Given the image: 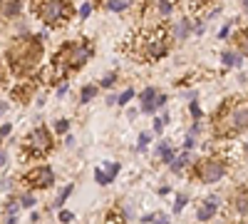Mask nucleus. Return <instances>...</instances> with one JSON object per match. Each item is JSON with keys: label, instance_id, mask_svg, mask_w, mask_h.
I'll return each mask as SVG.
<instances>
[{"label": "nucleus", "instance_id": "nucleus-1", "mask_svg": "<svg viewBox=\"0 0 248 224\" xmlns=\"http://www.w3.org/2000/svg\"><path fill=\"white\" fill-rule=\"evenodd\" d=\"M248 130V100H226L216 120V135H238Z\"/></svg>", "mask_w": 248, "mask_h": 224}, {"label": "nucleus", "instance_id": "nucleus-2", "mask_svg": "<svg viewBox=\"0 0 248 224\" xmlns=\"http://www.w3.org/2000/svg\"><path fill=\"white\" fill-rule=\"evenodd\" d=\"M43 55V45H40V37H17L8 50V60L10 68L17 75H25L30 68H35V63Z\"/></svg>", "mask_w": 248, "mask_h": 224}, {"label": "nucleus", "instance_id": "nucleus-3", "mask_svg": "<svg viewBox=\"0 0 248 224\" xmlns=\"http://www.w3.org/2000/svg\"><path fill=\"white\" fill-rule=\"evenodd\" d=\"M32 10L45 25H62V23H67L75 13L65 0H35Z\"/></svg>", "mask_w": 248, "mask_h": 224}, {"label": "nucleus", "instance_id": "nucleus-4", "mask_svg": "<svg viewBox=\"0 0 248 224\" xmlns=\"http://www.w3.org/2000/svg\"><path fill=\"white\" fill-rule=\"evenodd\" d=\"M196 177L203 185H214V182L226 177V162L223 159H201L196 165Z\"/></svg>", "mask_w": 248, "mask_h": 224}, {"label": "nucleus", "instance_id": "nucleus-5", "mask_svg": "<svg viewBox=\"0 0 248 224\" xmlns=\"http://www.w3.org/2000/svg\"><path fill=\"white\" fill-rule=\"evenodd\" d=\"M25 147L32 152V155H47L52 150V135L45 130V127H37L30 132V137L25 139Z\"/></svg>", "mask_w": 248, "mask_h": 224}, {"label": "nucleus", "instance_id": "nucleus-6", "mask_svg": "<svg viewBox=\"0 0 248 224\" xmlns=\"http://www.w3.org/2000/svg\"><path fill=\"white\" fill-rule=\"evenodd\" d=\"M62 50H65V52H62V57L67 60V63H65L67 70L82 68V65H85L87 60H90V55H92V50H90L87 45H72V43H70V45H65Z\"/></svg>", "mask_w": 248, "mask_h": 224}, {"label": "nucleus", "instance_id": "nucleus-7", "mask_svg": "<svg viewBox=\"0 0 248 224\" xmlns=\"http://www.w3.org/2000/svg\"><path fill=\"white\" fill-rule=\"evenodd\" d=\"M55 182V172L50 170V167H37V170H32L30 174H28V185L30 187H40V190H45V187H50Z\"/></svg>", "mask_w": 248, "mask_h": 224}, {"label": "nucleus", "instance_id": "nucleus-8", "mask_svg": "<svg viewBox=\"0 0 248 224\" xmlns=\"http://www.w3.org/2000/svg\"><path fill=\"white\" fill-rule=\"evenodd\" d=\"M216 212H218V197H214V194H211V197L206 199L203 205L196 209V222H209Z\"/></svg>", "mask_w": 248, "mask_h": 224}, {"label": "nucleus", "instance_id": "nucleus-9", "mask_svg": "<svg viewBox=\"0 0 248 224\" xmlns=\"http://www.w3.org/2000/svg\"><path fill=\"white\" fill-rule=\"evenodd\" d=\"M156 90L154 87H147L141 95H139V100H141V112H147V115H154L156 110H159V103H156Z\"/></svg>", "mask_w": 248, "mask_h": 224}, {"label": "nucleus", "instance_id": "nucleus-10", "mask_svg": "<svg viewBox=\"0 0 248 224\" xmlns=\"http://www.w3.org/2000/svg\"><path fill=\"white\" fill-rule=\"evenodd\" d=\"M191 30H194V28H191V23H189V17H181L179 23L171 28V35H174L176 40H186V37L191 35Z\"/></svg>", "mask_w": 248, "mask_h": 224}, {"label": "nucleus", "instance_id": "nucleus-11", "mask_svg": "<svg viewBox=\"0 0 248 224\" xmlns=\"http://www.w3.org/2000/svg\"><path fill=\"white\" fill-rule=\"evenodd\" d=\"M0 10H3L5 17H15V15H20V10H23V0H5Z\"/></svg>", "mask_w": 248, "mask_h": 224}, {"label": "nucleus", "instance_id": "nucleus-12", "mask_svg": "<svg viewBox=\"0 0 248 224\" xmlns=\"http://www.w3.org/2000/svg\"><path fill=\"white\" fill-rule=\"evenodd\" d=\"M221 63H223L226 68H241L243 57H241V55H233L231 50H226V52H221Z\"/></svg>", "mask_w": 248, "mask_h": 224}, {"label": "nucleus", "instance_id": "nucleus-13", "mask_svg": "<svg viewBox=\"0 0 248 224\" xmlns=\"http://www.w3.org/2000/svg\"><path fill=\"white\" fill-rule=\"evenodd\" d=\"M233 209H236L238 214H248V194H238V197L233 199Z\"/></svg>", "mask_w": 248, "mask_h": 224}, {"label": "nucleus", "instance_id": "nucleus-14", "mask_svg": "<svg viewBox=\"0 0 248 224\" xmlns=\"http://www.w3.org/2000/svg\"><path fill=\"white\" fill-rule=\"evenodd\" d=\"M129 8V0H107V10L112 13H124Z\"/></svg>", "mask_w": 248, "mask_h": 224}, {"label": "nucleus", "instance_id": "nucleus-15", "mask_svg": "<svg viewBox=\"0 0 248 224\" xmlns=\"http://www.w3.org/2000/svg\"><path fill=\"white\" fill-rule=\"evenodd\" d=\"M94 179H97V185H109V182H112L114 177L107 172V167H97V172H94Z\"/></svg>", "mask_w": 248, "mask_h": 224}, {"label": "nucleus", "instance_id": "nucleus-16", "mask_svg": "<svg viewBox=\"0 0 248 224\" xmlns=\"http://www.w3.org/2000/svg\"><path fill=\"white\" fill-rule=\"evenodd\" d=\"M171 0H156V13L161 15V17H169L171 15Z\"/></svg>", "mask_w": 248, "mask_h": 224}, {"label": "nucleus", "instance_id": "nucleus-17", "mask_svg": "<svg viewBox=\"0 0 248 224\" xmlns=\"http://www.w3.org/2000/svg\"><path fill=\"white\" fill-rule=\"evenodd\" d=\"M97 95V87L94 85H87V87H82V95H79V105H87L90 100Z\"/></svg>", "mask_w": 248, "mask_h": 224}, {"label": "nucleus", "instance_id": "nucleus-18", "mask_svg": "<svg viewBox=\"0 0 248 224\" xmlns=\"http://www.w3.org/2000/svg\"><path fill=\"white\" fill-rule=\"evenodd\" d=\"M186 162H189V152H181V157L171 162V172H176V174H179V172L186 167Z\"/></svg>", "mask_w": 248, "mask_h": 224}, {"label": "nucleus", "instance_id": "nucleus-19", "mask_svg": "<svg viewBox=\"0 0 248 224\" xmlns=\"http://www.w3.org/2000/svg\"><path fill=\"white\" fill-rule=\"evenodd\" d=\"M28 92H30V87H25V85H23V87H15V90H13V97L17 100V103H28V97H30Z\"/></svg>", "mask_w": 248, "mask_h": 224}, {"label": "nucleus", "instance_id": "nucleus-20", "mask_svg": "<svg viewBox=\"0 0 248 224\" xmlns=\"http://www.w3.org/2000/svg\"><path fill=\"white\" fill-rule=\"evenodd\" d=\"M238 50H241L243 55H248V30H243V33L238 35Z\"/></svg>", "mask_w": 248, "mask_h": 224}, {"label": "nucleus", "instance_id": "nucleus-21", "mask_svg": "<svg viewBox=\"0 0 248 224\" xmlns=\"http://www.w3.org/2000/svg\"><path fill=\"white\" fill-rule=\"evenodd\" d=\"M67 130H70V122H67V120H57V122H55V132L65 135Z\"/></svg>", "mask_w": 248, "mask_h": 224}, {"label": "nucleus", "instance_id": "nucleus-22", "mask_svg": "<svg viewBox=\"0 0 248 224\" xmlns=\"http://www.w3.org/2000/svg\"><path fill=\"white\" fill-rule=\"evenodd\" d=\"M186 202H189V199H186V194H179V197H176V202H174V212H176V214L186 207Z\"/></svg>", "mask_w": 248, "mask_h": 224}, {"label": "nucleus", "instance_id": "nucleus-23", "mask_svg": "<svg viewBox=\"0 0 248 224\" xmlns=\"http://www.w3.org/2000/svg\"><path fill=\"white\" fill-rule=\"evenodd\" d=\"M132 97H134V90H124V92L119 95V100H117V103H119V105H127Z\"/></svg>", "mask_w": 248, "mask_h": 224}, {"label": "nucleus", "instance_id": "nucleus-24", "mask_svg": "<svg viewBox=\"0 0 248 224\" xmlns=\"http://www.w3.org/2000/svg\"><path fill=\"white\" fill-rule=\"evenodd\" d=\"M70 192H72V185H67L65 190H62V194L57 197V207H62V205H65V199L70 197Z\"/></svg>", "mask_w": 248, "mask_h": 224}, {"label": "nucleus", "instance_id": "nucleus-25", "mask_svg": "<svg viewBox=\"0 0 248 224\" xmlns=\"http://www.w3.org/2000/svg\"><path fill=\"white\" fill-rule=\"evenodd\" d=\"M147 145H149V135L147 132H144V135H139V152H144V150H147Z\"/></svg>", "mask_w": 248, "mask_h": 224}, {"label": "nucleus", "instance_id": "nucleus-26", "mask_svg": "<svg viewBox=\"0 0 248 224\" xmlns=\"http://www.w3.org/2000/svg\"><path fill=\"white\" fill-rule=\"evenodd\" d=\"M32 205H35V197H32V194L20 197V207H32Z\"/></svg>", "mask_w": 248, "mask_h": 224}, {"label": "nucleus", "instance_id": "nucleus-27", "mask_svg": "<svg viewBox=\"0 0 248 224\" xmlns=\"http://www.w3.org/2000/svg\"><path fill=\"white\" fill-rule=\"evenodd\" d=\"M206 3H211V0H189V8L196 13V10H199V8H203Z\"/></svg>", "mask_w": 248, "mask_h": 224}, {"label": "nucleus", "instance_id": "nucleus-28", "mask_svg": "<svg viewBox=\"0 0 248 224\" xmlns=\"http://www.w3.org/2000/svg\"><path fill=\"white\" fill-rule=\"evenodd\" d=\"M90 13H92V5H90V3H82V8H79V17L85 20V17H90Z\"/></svg>", "mask_w": 248, "mask_h": 224}, {"label": "nucleus", "instance_id": "nucleus-29", "mask_svg": "<svg viewBox=\"0 0 248 224\" xmlns=\"http://www.w3.org/2000/svg\"><path fill=\"white\" fill-rule=\"evenodd\" d=\"M189 110H191V117H194V120H199V117H201V107H199V103H191V107H189Z\"/></svg>", "mask_w": 248, "mask_h": 224}, {"label": "nucleus", "instance_id": "nucleus-30", "mask_svg": "<svg viewBox=\"0 0 248 224\" xmlns=\"http://www.w3.org/2000/svg\"><path fill=\"white\" fill-rule=\"evenodd\" d=\"M105 167H107V172H109L112 177H114V174L119 172V165H117V162H107V165H105Z\"/></svg>", "mask_w": 248, "mask_h": 224}, {"label": "nucleus", "instance_id": "nucleus-31", "mask_svg": "<svg viewBox=\"0 0 248 224\" xmlns=\"http://www.w3.org/2000/svg\"><path fill=\"white\" fill-rule=\"evenodd\" d=\"M5 209H8V214H15V212L20 209V202H8V207H5Z\"/></svg>", "mask_w": 248, "mask_h": 224}, {"label": "nucleus", "instance_id": "nucleus-32", "mask_svg": "<svg viewBox=\"0 0 248 224\" xmlns=\"http://www.w3.org/2000/svg\"><path fill=\"white\" fill-rule=\"evenodd\" d=\"M229 33H231V25H223V28H221V33H218V37H221V40H226V37H229Z\"/></svg>", "mask_w": 248, "mask_h": 224}, {"label": "nucleus", "instance_id": "nucleus-33", "mask_svg": "<svg viewBox=\"0 0 248 224\" xmlns=\"http://www.w3.org/2000/svg\"><path fill=\"white\" fill-rule=\"evenodd\" d=\"M112 83H114V75H107L105 80H102V87H109Z\"/></svg>", "mask_w": 248, "mask_h": 224}, {"label": "nucleus", "instance_id": "nucleus-34", "mask_svg": "<svg viewBox=\"0 0 248 224\" xmlns=\"http://www.w3.org/2000/svg\"><path fill=\"white\" fill-rule=\"evenodd\" d=\"M164 130V120H154V132H161Z\"/></svg>", "mask_w": 248, "mask_h": 224}, {"label": "nucleus", "instance_id": "nucleus-35", "mask_svg": "<svg viewBox=\"0 0 248 224\" xmlns=\"http://www.w3.org/2000/svg\"><path fill=\"white\" fill-rule=\"evenodd\" d=\"M60 219L67 224V222H72V214H70V212H60Z\"/></svg>", "mask_w": 248, "mask_h": 224}, {"label": "nucleus", "instance_id": "nucleus-36", "mask_svg": "<svg viewBox=\"0 0 248 224\" xmlns=\"http://www.w3.org/2000/svg\"><path fill=\"white\" fill-rule=\"evenodd\" d=\"M10 130H13L10 125H3V127H0V137H8V135H10Z\"/></svg>", "mask_w": 248, "mask_h": 224}, {"label": "nucleus", "instance_id": "nucleus-37", "mask_svg": "<svg viewBox=\"0 0 248 224\" xmlns=\"http://www.w3.org/2000/svg\"><path fill=\"white\" fill-rule=\"evenodd\" d=\"M201 132V125H199V122H194V127H191V137H196Z\"/></svg>", "mask_w": 248, "mask_h": 224}, {"label": "nucleus", "instance_id": "nucleus-38", "mask_svg": "<svg viewBox=\"0 0 248 224\" xmlns=\"http://www.w3.org/2000/svg\"><path fill=\"white\" fill-rule=\"evenodd\" d=\"M65 92H67V85H65V83H62V85H60V90H57V95L62 97V95H65Z\"/></svg>", "mask_w": 248, "mask_h": 224}, {"label": "nucleus", "instance_id": "nucleus-39", "mask_svg": "<svg viewBox=\"0 0 248 224\" xmlns=\"http://www.w3.org/2000/svg\"><path fill=\"white\" fill-rule=\"evenodd\" d=\"M8 112V103H0V115H5Z\"/></svg>", "mask_w": 248, "mask_h": 224}, {"label": "nucleus", "instance_id": "nucleus-40", "mask_svg": "<svg viewBox=\"0 0 248 224\" xmlns=\"http://www.w3.org/2000/svg\"><path fill=\"white\" fill-rule=\"evenodd\" d=\"M156 224H169V219H167V217H161V219H156Z\"/></svg>", "mask_w": 248, "mask_h": 224}, {"label": "nucleus", "instance_id": "nucleus-41", "mask_svg": "<svg viewBox=\"0 0 248 224\" xmlns=\"http://www.w3.org/2000/svg\"><path fill=\"white\" fill-rule=\"evenodd\" d=\"M5 159H8V157H5V152H0V165H5Z\"/></svg>", "mask_w": 248, "mask_h": 224}, {"label": "nucleus", "instance_id": "nucleus-42", "mask_svg": "<svg viewBox=\"0 0 248 224\" xmlns=\"http://www.w3.org/2000/svg\"><path fill=\"white\" fill-rule=\"evenodd\" d=\"M8 224H15V214H10V219H8Z\"/></svg>", "mask_w": 248, "mask_h": 224}, {"label": "nucleus", "instance_id": "nucleus-43", "mask_svg": "<svg viewBox=\"0 0 248 224\" xmlns=\"http://www.w3.org/2000/svg\"><path fill=\"white\" fill-rule=\"evenodd\" d=\"M241 224H248V219H246V222H241Z\"/></svg>", "mask_w": 248, "mask_h": 224}, {"label": "nucleus", "instance_id": "nucleus-44", "mask_svg": "<svg viewBox=\"0 0 248 224\" xmlns=\"http://www.w3.org/2000/svg\"><path fill=\"white\" fill-rule=\"evenodd\" d=\"M171 3H174V0H171Z\"/></svg>", "mask_w": 248, "mask_h": 224}]
</instances>
